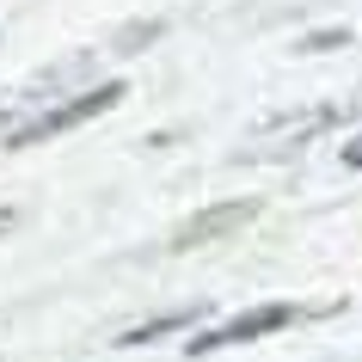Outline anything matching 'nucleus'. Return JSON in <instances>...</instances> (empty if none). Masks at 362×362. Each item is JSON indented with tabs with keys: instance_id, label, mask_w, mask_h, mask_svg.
Here are the masks:
<instances>
[{
	"instance_id": "5",
	"label": "nucleus",
	"mask_w": 362,
	"mask_h": 362,
	"mask_svg": "<svg viewBox=\"0 0 362 362\" xmlns=\"http://www.w3.org/2000/svg\"><path fill=\"white\" fill-rule=\"evenodd\" d=\"M332 43H350V31H344V25H332V31H313V37H301L295 49H307V56H313V49H332Z\"/></svg>"
},
{
	"instance_id": "1",
	"label": "nucleus",
	"mask_w": 362,
	"mask_h": 362,
	"mask_svg": "<svg viewBox=\"0 0 362 362\" xmlns=\"http://www.w3.org/2000/svg\"><path fill=\"white\" fill-rule=\"evenodd\" d=\"M123 80H93V86H80V93H68V98H56V105H43L37 117H25V123H13V129L0 135V148H37V141H49V135H68V129H80V123H93V117H105L111 105H123Z\"/></svg>"
},
{
	"instance_id": "6",
	"label": "nucleus",
	"mask_w": 362,
	"mask_h": 362,
	"mask_svg": "<svg viewBox=\"0 0 362 362\" xmlns=\"http://www.w3.org/2000/svg\"><path fill=\"white\" fill-rule=\"evenodd\" d=\"M338 160H344V166H362V135H350V141H344Z\"/></svg>"
},
{
	"instance_id": "4",
	"label": "nucleus",
	"mask_w": 362,
	"mask_h": 362,
	"mask_svg": "<svg viewBox=\"0 0 362 362\" xmlns=\"http://www.w3.org/2000/svg\"><path fill=\"white\" fill-rule=\"evenodd\" d=\"M191 325H203V307H172V313H160V320L129 325V332L117 338V350H135V344H160V338H172V332H191Z\"/></svg>"
},
{
	"instance_id": "3",
	"label": "nucleus",
	"mask_w": 362,
	"mask_h": 362,
	"mask_svg": "<svg viewBox=\"0 0 362 362\" xmlns=\"http://www.w3.org/2000/svg\"><path fill=\"white\" fill-rule=\"evenodd\" d=\"M258 197H228V203H209V209L185 215L178 228H172L166 252H197V246H215V240H228V233H240L246 221H258Z\"/></svg>"
},
{
	"instance_id": "2",
	"label": "nucleus",
	"mask_w": 362,
	"mask_h": 362,
	"mask_svg": "<svg viewBox=\"0 0 362 362\" xmlns=\"http://www.w3.org/2000/svg\"><path fill=\"white\" fill-rule=\"evenodd\" d=\"M307 307L295 301H264V307H246V313H233V320L209 325V332H191V344H185V356H215V350H228V344H252V338H270V332H283V325H295Z\"/></svg>"
}]
</instances>
